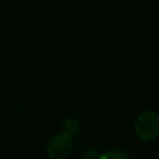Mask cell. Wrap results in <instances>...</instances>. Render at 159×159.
Returning <instances> with one entry per match:
<instances>
[{
  "instance_id": "7a4b0ae2",
  "label": "cell",
  "mask_w": 159,
  "mask_h": 159,
  "mask_svg": "<svg viewBox=\"0 0 159 159\" xmlns=\"http://www.w3.org/2000/svg\"><path fill=\"white\" fill-rule=\"evenodd\" d=\"M73 149L72 137L58 133L52 137L47 144V154L51 159H66Z\"/></svg>"
},
{
  "instance_id": "277c9868",
  "label": "cell",
  "mask_w": 159,
  "mask_h": 159,
  "mask_svg": "<svg viewBox=\"0 0 159 159\" xmlns=\"http://www.w3.org/2000/svg\"><path fill=\"white\" fill-rule=\"evenodd\" d=\"M101 159H130L129 155L122 149H112L101 154Z\"/></svg>"
},
{
  "instance_id": "3957f363",
  "label": "cell",
  "mask_w": 159,
  "mask_h": 159,
  "mask_svg": "<svg viewBox=\"0 0 159 159\" xmlns=\"http://www.w3.org/2000/svg\"><path fill=\"white\" fill-rule=\"evenodd\" d=\"M80 123L76 118H66L62 123V133L72 137L80 132Z\"/></svg>"
},
{
  "instance_id": "6da1fadb",
  "label": "cell",
  "mask_w": 159,
  "mask_h": 159,
  "mask_svg": "<svg viewBox=\"0 0 159 159\" xmlns=\"http://www.w3.org/2000/svg\"><path fill=\"white\" fill-rule=\"evenodd\" d=\"M135 133L143 142H152L159 135V114L154 111L140 113L134 124Z\"/></svg>"
},
{
  "instance_id": "5b68a950",
  "label": "cell",
  "mask_w": 159,
  "mask_h": 159,
  "mask_svg": "<svg viewBox=\"0 0 159 159\" xmlns=\"http://www.w3.org/2000/svg\"><path fill=\"white\" fill-rule=\"evenodd\" d=\"M82 159H101V154L96 149H87L83 153Z\"/></svg>"
}]
</instances>
